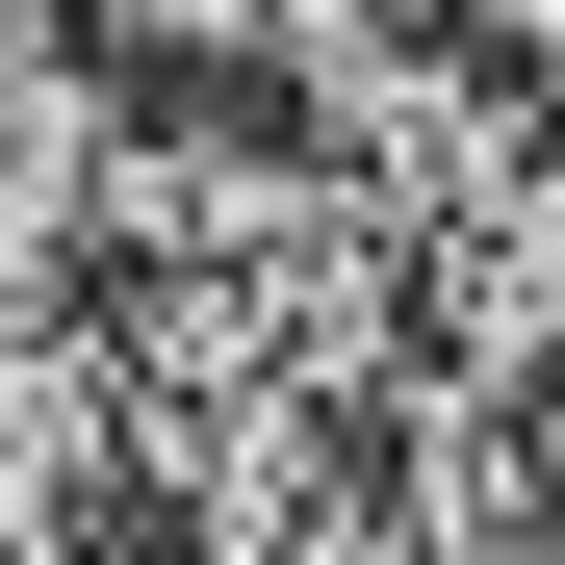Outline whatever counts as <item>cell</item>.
Masks as SVG:
<instances>
[{
    "mask_svg": "<svg viewBox=\"0 0 565 565\" xmlns=\"http://www.w3.org/2000/svg\"><path fill=\"white\" fill-rule=\"evenodd\" d=\"M129 104L154 52H104L77 0H0V309H77L129 257Z\"/></svg>",
    "mask_w": 565,
    "mask_h": 565,
    "instance_id": "7a4b0ae2",
    "label": "cell"
},
{
    "mask_svg": "<svg viewBox=\"0 0 565 565\" xmlns=\"http://www.w3.org/2000/svg\"><path fill=\"white\" fill-rule=\"evenodd\" d=\"M257 104L309 129V154H334L386 232H437L462 180L540 129V104H514V52L462 26V0H282V26H257Z\"/></svg>",
    "mask_w": 565,
    "mask_h": 565,
    "instance_id": "6da1fadb",
    "label": "cell"
}]
</instances>
